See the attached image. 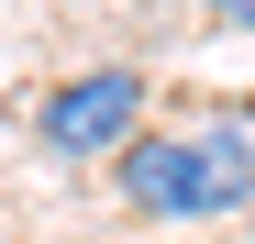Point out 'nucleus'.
I'll use <instances>...</instances> for the list:
<instances>
[{"instance_id": "1", "label": "nucleus", "mask_w": 255, "mask_h": 244, "mask_svg": "<svg viewBox=\"0 0 255 244\" xmlns=\"http://www.w3.org/2000/svg\"><path fill=\"white\" fill-rule=\"evenodd\" d=\"M133 222H233L255 211V100H189L111 155Z\"/></svg>"}, {"instance_id": "2", "label": "nucleus", "mask_w": 255, "mask_h": 244, "mask_svg": "<svg viewBox=\"0 0 255 244\" xmlns=\"http://www.w3.org/2000/svg\"><path fill=\"white\" fill-rule=\"evenodd\" d=\"M144 122H155L144 67H78V78H56V89L33 100V144H45L56 167H111Z\"/></svg>"}, {"instance_id": "3", "label": "nucleus", "mask_w": 255, "mask_h": 244, "mask_svg": "<svg viewBox=\"0 0 255 244\" xmlns=\"http://www.w3.org/2000/svg\"><path fill=\"white\" fill-rule=\"evenodd\" d=\"M200 11H211V33H244L255 45V0H200Z\"/></svg>"}]
</instances>
